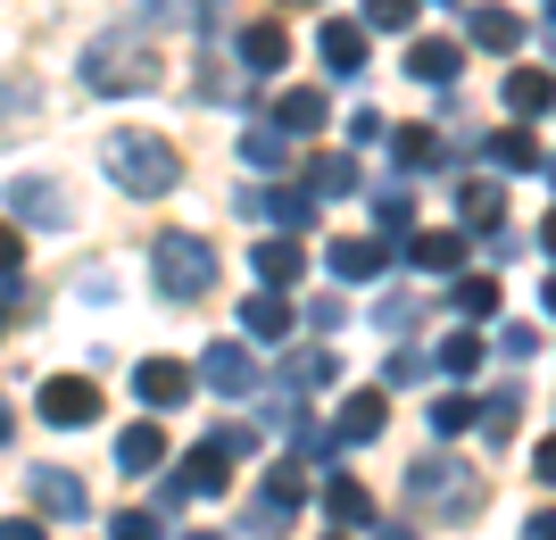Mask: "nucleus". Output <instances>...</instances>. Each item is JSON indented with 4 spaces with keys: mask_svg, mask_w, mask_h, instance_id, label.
Listing matches in <instances>:
<instances>
[{
    "mask_svg": "<svg viewBox=\"0 0 556 540\" xmlns=\"http://www.w3.org/2000/svg\"><path fill=\"white\" fill-rule=\"evenodd\" d=\"M100 166H109V184L134 191V200H166V191L184 184V159H175L166 134H116L109 150H100Z\"/></svg>",
    "mask_w": 556,
    "mask_h": 540,
    "instance_id": "obj_1",
    "label": "nucleus"
},
{
    "mask_svg": "<svg viewBox=\"0 0 556 540\" xmlns=\"http://www.w3.org/2000/svg\"><path fill=\"white\" fill-rule=\"evenodd\" d=\"M84 84L92 92H150L159 84V50L141 34H100V42H84Z\"/></svg>",
    "mask_w": 556,
    "mask_h": 540,
    "instance_id": "obj_2",
    "label": "nucleus"
},
{
    "mask_svg": "<svg viewBox=\"0 0 556 540\" xmlns=\"http://www.w3.org/2000/svg\"><path fill=\"white\" fill-rule=\"evenodd\" d=\"M150 266H159V291H166V300H200V291L216 282V250L200 234H159Z\"/></svg>",
    "mask_w": 556,
    "mask_h": 540,
    "instance_id": "obj_3",
    "label": "nucleus"
},
{
    "mask_svg": "<svg viewBox=\"0 0 556 540\" xmlns=\"http://www.w3.org/2000/svg\"><path fill=\"white\" fill-rule=\"evenodd\" d=\"M9 209H17V225H67V184L17 175V184H9Z\"/></svg>",
    "mask_w": 556,
    "mask_h": 540,
    "instance_id": "obj_4",
    "label": "nucleus"
},
{
    "mask_svg": "<svg viewBox=\"0 0 556 540\" xmlns=\"http://www.w3.org/2000/svg\"><path fill=\"white\" fill-rule=\"evenodd\" d=\"M134 400H141V407L191 400V366H184V357H141V366H134Z\"/></svg>",
    "mask_w": 556,
    "mask_h": 540,
    "instance_id": "obj_5",
    "label": "nucleus"
},
{
    "mask_svg": "<svg viewBox=\"0 0 556 540\" xmlns=\"http://www.w3.org/2000/svg\"><path fill=\"white\" fill-rule=\"evenodd\" d=\"M200 382L225 391V400H241V391H257V357L241 350V341H216V350L200 357Z\"/></svg>",
    "mask_w": 556,
    "mask_h": 540,
    "instance_id": "obj_6",
    "label": "nucleus"
},
{
    "mask_svg": "<svg viewBox=\"0 0 556 540\" xmlns=\"http://www.w3.org/2000/svg\"><path fill=\"white\" fill-rule=\"evenodd\" d=\"M42 416L75 432V424H92V416H100V391H92L84 375H50V382H42Z\"/></svg>",
    "mask_w": 556,
    "mask_h": 540,
    "instance_id": "obj_7",
    "label": "nucleus"
},
{
    "mask_svg": "<svg viewBox=\"0 0 556 540\" xmlns=\"http://www.w3.org/2000/svg\"><path fill=\"white\" fill-rule=\"evenodd\" d=\"M316 59H325L332 75H366V25L325 17V25H316Z\"/></svg>",
    "mask_w": 556,
    "mask_h": 540,
    "instance_id": "obj_8",
    "label": "nucleus"
},
{
    "mask_svg": "<svg viewBox=\"0 0 556 540\" xmlns=\"http://www.w3.org/2000/svg\"><path fill=\"white\" fill-rule=\"evenodd\" d=\"M241 216H250V225L266 216V225L291 241V234H307V216H316V209H307L300 191H241Z\"/></svg>",
    "mask_w": 556,
    "mask_h": 540,
    "instance_id": "obj_9",
    "label": "nucleus"
},
{
    "mask_svg": "<svg viewBox=\"0 0 556 540\" xmlns=\"http://www.w3.org/2000/svg\"><path fill=\"white\" fill-rule=\"evenodd\" d=\"M457 67H465L457 34H424V42H407V75H416V84H448Z\"/></svg>",
    "mask_w": 556,
    "mask_h": 540,
    "instance_id": "obj_10",
    "label": "nucleus"
},
{
    "mask_svg": "<svg viewBox=\"0 0 556 540\" xmlns=\"http://www.w3.org/2000/svg\"><path fill=\"white\" fill-rule=\"evenodd\" d=\"M250 266H257V291H291L307 259H300V241H257V259H250Z\"/></svg>",
    "mask_w": 556,
    "mask_h": 540,
    "instance_id": "obj_11",
    "label": "nucleus"
},
{
    "mask_svg": "<svg viewBox=\"0 0 556 540\" xmlns=\"http://www.w3.org/2000/svg\"><path fill=\"white\" fill-rule=\"evenodd\" d=\"M465 42L473 50H515L523 42V17H515V9H473V17H465Z\"/></svg>",
    "mask_w": 556,
    "mask_h": 540,
    "instance_id": "obj_12",
    "label": "nucleus"
},
{
    "mask_svg": "<svg viewBox=\"0 0 556 540\" xmlns=\"http://www.w3.org/2000/svg\"><path fill=\"white\" fill-rule=\"evenodd\" d=\"M241 166L282 175V166H291V134H282V125H250V134H241Z\"/></svg>",
    "mask_w": 556,
    "mask_h": 540,
    "instance_id": "obj_13",
    "label": "nucleus"
},
{
    "mask_svg": "<svg viewBox=\"0 0 556 540\" xmlns=\"http://www.w3.org/2000/svg\"><path fill=\"white\" fill-rule=\"evenodd\" d=\"M282 59H291V34H282V25H241V67L275 75Z\"/></svg>",
    "mask_w": 556,
    "mask_h": 540,
    "instance_id": "obj_14",
    "label": "nucleus"
},
{
    "mask_svg": "<svg viewBox=\"0 0 556 540\" xmlns=\"http://www.w3.org/2000/svg\"><path fill=\"white\" fill-rule=\"evenodd\" d=\"M407 266H416V275H448V266H465V234H416V241H407Z\"/></svg>",
    "mask_w": 556,
    "mask_h": 540,
    "instance_id": "obj_15",
    "label": "nucleus"
},
{
    "mask_svg": "<svg viewBox=\"0 0 556 540\" xmlns=\"http://www.w3.org/2000/svg\"><path fill=\"white\" fill-rule=\"evenodd\" d=\"M325 266H332V275H349V282H366V275H382V266H391V250H382V241H332Z\"/></svg>",
    "mask_w": 556,
    "mask_h": 540,
    "instance_id": "obj_16",
    "label": "nucleus"
},
{
    "mask_svg": "<svg viewBox=\"0 0 556 540\" xmlns=\"http://www.w3.org/2000/svg\"><path fill=\"white\" fill-rule=\"evenodd\" d=\"M325 117H332V109H325V92H307V84L275 100V125H282V134H325Z\"/></svg>",
    "mask_w": 556,
    "mask_h": 540,
    "instance_id": "obj_17",
    "label": "nucleus"
},
{
    "mask_svg": "<svg viewBox=\"0 0 556 540\" xmlns=\"http://www.w3.org/2000/svg\"><path fill=\"white\" fill-rule=\"evenodd\" d=\"M507 109H515V117H548V109H556V84L540 67H515L507 75Z\"/></svg>",
    "mask_w": 556,
    "mask_h": 540,
    "instance_id": "obj_18",
    "label": "nucleus"
},
{
    "mask_svg": "<svg viewBox=\"0 0 556 540\" xmlns=\"http://www.w3.org/2000/svg\"><path fill=\"white\" fill-rule=\"evenodd\" d=\"M391 159L407 166V175H424V166H448V150H441V134H424V125H399V134H391Z\"/></svg>",
    "mask_w": 556,
    "mask_h": 540,
    "instance_id": "obj_19",
    "label": "nucleus"
},
{
    "mask_svg": "<svg viewBox=\"0 0 556 540\" xmlns=\"http://www.w3.org/2000/svg\"><path fill=\"white\" fill-rule=\"evenodd\" d=\"M241 325H250L257 341H282V332H291V307H282V291H250V300H241Z\"/></svg>",
    "mask_w": 556,
    "mask_h": 540,
    "instance_id": "obj_20",
    "label": "nucleus"
},
{
    "mask_svg": "<svg viewBox=\"0 0 556 540\" xmlns=\"http://www.w3.org/2000/svg\"><path fill=\"white\" fill-rule=\"evenodd\" d=\"M159 457H166L159 424H134V432H116V466H125V474H150Z\"/></svg>",
    "mask_w": 556,
    "mask_h": 540,
    "instance_id": "obj_21",
    "label": "nucleus"
},
{
    "mask_svg": "<svg viewBox=\"0 0 556 540\" xmlns=\"http://www.w3.org/2000/svg\"><path fill=\"white\" fill-rule=\"evenodd\" d=\"M374 432H382V391H357L332 424V441H374Z\"/></svg>",
    "mask_w": 556,
    "mask_h": 540,
    "instance_id": "obj_22",
    "label": "nucleus"
},
{
    "mask_svg": "<svg viewBox=\"0 0 556 540\" xmlns=\"http://www.w3.org/2000/svg\"><path fill=\"white\" fill-rule=\"evenodd\" d=\"M374 225H382V241L407 250V241H416V200H407V191H382V200H374Z\"/></svg>",
    "mask_w": 556,
    "mask_h": 540,
    "instance_id": "obj_23",
    "label": "nucleus"
},
{
    "mask_svg": "<svg viewBox=\"0 0 556 540\" xmlns=\"http://www.w3.org/2000/svg\"><path fill=\"white\" fill-rule=\"evenodd\" d=\"M134 25H191L200 17V0H116Z\"/></svg>",
    "mask_w": 556,
    "mask_h": 540,
    "instance_id": "obj_24",
    "label": "nucleus"
},
{
    "mask_svg": "<svg viewBox=\"0 0 556 540\" xmlns=\"http://www.w3.org/2000/svg\"><path fill=\"white\" fill-rule=\"evenodd\" d=\"M325 507H332V516H341V524H366V516H374L366 482H349V474H332V482H325Z\"/></svg>",
    "mask_w": 556,
    "mask_h": 540,
    "instance_id": "obj_25",
    "label": "nucleus"
},
{
    "mask_svg": "<svg viewBox=\"0 0 556 540\" xmlns=\"http://www.w3.org/2000/svg\"><path fill=\"white\" fill-rule=\"evenodd\" d=\"M34 499H42L50 516H84V482H75V474H42V482H34Z\"/></svg>",
    "mask_w": 556,
    "mask_h": 540,
    "instance_id": "obj_26",
    "label": "nucleus"
},
{
    "mask_svg": "<svg viewBox=\"0 0 556 540\" xmlns=\"http://www.w3.org/2000/svg\"><path fill=\"white\" fill-rule=\"evenodd\" d=\"M457 216H465V225H482V234H498V184H465Z\"/></svg>",
    "mask_w": 556,
    "mask_h": 540,
    "instance_id": "obj_27",
    "label": "nucleus"
},
{
    "mask_svg": "<svg viewBox=\"0 0 556 540\" xmlns=\"http://www.w3.org/2000/svg\"><path fill=\"white\" fill-rule=\"evenodd\" d=\"M307 191H316V200H341V191H357V166L349 159H316L307 166Z\"/></svg>",
    "mask_w": 556,
    "mask_h": 540,
    "instance_id": "obj_28",
    "label": "nucleus"
},
{
    "mask_svg": "<svg viewBox=\"0 0 556 540\" xmlns=\"http://www.w3.org/2000/svg\"><path fill=\"white\" fill-rule=\"evenodd\" d=\"M432 357H441V366H448V375H473V366H482V341H473V332H448V341H441V350H432Z\"/></svg>",
    "mask_w": 556,
    "mask_h": 540,
    "instance_id": "obj_29",
    "label": "nucleus"
},
{
    "mask_svg": "<svg viewBox=\"0 0 556 540\" xmlns=\"http://www.w3.org/2000/svg\"><path fill=\"white\" fill-rule=\"evenodd\" d=\"M490 166H523V175H532V166H540L532 134H490Z\"/></svg>",
    "mask_w": 556,
    "mask_h": 540,
    "instance_id": "obj_30",
    "label": "nucleus"
},
{
    "mask_svg": "<svg viewBox=\"0 0 556 540\" xmlns=\"http://www.w3.org/2000/svg\"><path fill=\"white\" fill-rule=\"evenodd\" d=\"M291 382H341V357L332 350H300L291 357Z\"/></svg>",
    "mask_w": 556,
    "mask_h": 540,
    "instance_id": "obj_31",
    "label": "nucleus"
},
{
    "mask_svg": "<svg viewBox=\"0 0 556 540\" xmlns=\"http://www.w3.org/2000/svg\"><path fill=\"white\" fill-rule=\"evenodd\" d=\"M366 25H382V34H407V25H416V0H366Z\"/></svg>",
    "mask_w": 556,
    "mask_h": 540,
    "instance_id": "obj_32",
    "label": "nucleus"
},
{
    "mask_svg": "<svg viewBox=\"0 0 556 540\" xmlns=\"http://www.w3.org/2000/svg\"><path fill=\"white\" fill-rule=\"evenodd\" d=\"M473 407H482V400H465V391H448V400L432 407V432H465V424H473Z\"/></svg>",
    "mask_w": 556,
    "mask_h": 540,
    "instance_id": "obj_33",
    "label": "nucleus"
},
{
    "mask_svg": "<svg viewBox=\"0 0 556 540\" xmlns=\"http://www.w3.org/2000/svg\"><path fill=\"white\" fill-rule=\"evenodd\" d=\"M457 307H465V316H490V307H498V282H490V275L457 282Z\"/></svg>",
    "mask_w": 556,
    "mask_h": 540,
    "instance_id": "obj_34",
    "label": "nucleus"
},
{
    "mask_svg": "<svg viewBox=\"0 0 556 540\" xmlns=\"http://www.w3.org/2000/svg\"><path fill=\"white\" fill-rule=\"evenodd\" d=\"M416 316H424L416 300H382V307H374V325H382V332H416Z\"/></svg>",
    "mask_w": 556,
    "mask_h": 540,
    "instance_id": "obj_35",
    "label": "nucleus"
},
{
    "mask_svg": "<svg viewBox=\"0 0 556 540\" xmlns=\"http://www.w3.org/2000/svg\"><path fill=\"white\" fill-rule=\"evenodd\" d=\"M532 350H540L532 325H507V332H498V357H532Z\"/></svg>",
    "mask_w": 556,
    "mask_h": 540,
    "instance_id": "obj_36",
    "label": "nucleus"
},
{
    "mask_svg": "<svg viewBox=\"0 0 556 540\" xmlns=\"http://www.w3.org/2000/svg\"><path fill=\"white\" fill-rule=\"evenodd\" d=\"M482 424H490V432H507V424H515V391H490V400H482Z\"/></svg>",
    "mask_w": 556,
    "mask_h": 540,
    "instance_id": "obj_37",
    "label": "nucleus"
},
{
    "mask_svg": "<svg viewBox=\"0 0 556 540\" xmlns=\"http://www.w3.org/2000/svg\"><path fill=\"white\" fill-rule=\"evenodd\" d=\"M17 266H25V250H17V234H9V225H0V291H9V282H17Z\"/></svg>",
    "mask_w": 556,
    "mask_h": 540,
    "instance_id": "obj_38",
    "label": "nucleus"
},
{
    "mask_svg": "<svg viewBox=\"0 0 556 540\" xmlns=\"http://www.w3.org/2000/svg\"><path fill=\"white\" fill-rule=\"evenodd\" d=\"M416 375H424V357H416V350H399L391 366H382V382H416Z\"/></svg>",
    "mask_w": 556,
    "mask_h": 540,
    "instance_id": "obj_39",
    "label": "nucleus"
},
{
    "mask_svg": "<svg viewBox=\"0 0 556 540\" xmlns=\"http://www.w3.org/2000/svg\"><path fill=\"white\" fill-rule=\"evenodd\" d=\"M116 540H159V516H116Z\"/></svg>",
    "mask_w": 556,
    "mask_h": 540,
    "instance_id": "obj_40",
    "label": "nucleus"
},
{
    "mask_svg": "<svg viewBox=\"0 0 556 540\" xmlns=\"http://www.w3.org/2000/svg\"><path fill=\"white\" fill-rule=\"evenodd\" d=\"M523 540H556V507H548V516H532V524H523Z\"/></svg>",
    "mask_w": 556,
    "mask_h": 540,
    "instance_id": "obj_41",
    "label": "nucleus"
},
{
    "mask_svg": "<svg viewBox=\"0 0 556 540\" xmlns=\"http://www.w3.org/2000/svg\"><path fill=\"white\" fill-rule=\"evenodd\" d=\"M0 540H42V524H0Z\"/></svg>",
    "mask_w": 556,
    "mask_h": 540,
    "instance_id": "obj_42",
    "label": "nucleus"
},
{
    "mask_svg": "<svg viewBox=\"0 0 556 540\" xmlns=\"http://www.w3.org/2000/svg\"><path fill=\"white\" fill-rule=\"evenodd\" d=\"M540 482H556V441H548V449H540Z\"/></svg>",
    "mask_w": 556,
    "mask_h": 540,
    "instance_id": "obj_43",
    "label": "nucleus"
},
{
    "mask_svg": "<svg viewBox=\"0 0 556 540\" xmlns=\"http://www.w3.org/2000/svg\"><path fill=\"white\" fill-rule=\"evenodd\" d=\"M540 250H548V259H556V209H548V225H540Z\"/></svg>",
    "mask_w": 556,
    "mask_h": 540,
    "instance_id": "obj_44",
    "label": "nucleus"
},
{
    "mask_svg": "<svg viewBox=\"0 0 556 540\" xmlns=\"http://www.w3.org/2000/svg\"><path fill=\"white\" fill-rule=\"evenodd\" d=\"M540 307H548V316H556V275H548V291H540Z\"/></svg>",
    "mask_w": 556,
    "mask_h": 540,
    "instance_id": "obj_45",
    "label": "nucleus"
},
{
    "mask_svg": "<svg viewBox=\"0 0 556 540\" xmlns=\"http://www.w3.org/2000/svg\"><path fill=\"white\" fill-rule=\"evenodd\" d=\"M548 184H556V159H548Z\"/></svg>",
    "mask_w": 556,
    "mask_h": 540,
    "instance_id": "obj_46",
    "label": "nucleus"
},
{
    "mask_svg": "<svg viewBox=\"0 0 556 540\" xmlns=\"http://www.w3.org/2000/svg\"><path fill=\"white\" fill-rule=\"evenodd\" d=\"M191 540H216V532H191Z\"/></svg>",
    "mask_w": 556,
    "mask_h": 540,
    "instance_id": "obj_47",
    "label": "nucleus"
},
{
    "mask_svg": "<svg viewBox=\"0 0 556 540\" xmlns=\"http://www.w3.org/2000/svg\"><path fill=\"white\" fill-rule=\"evenodd\" d=\"M548 25H556V0H548Z\"/></svg>",
    "mask_w": 556,
    "mask_h": 540,
    "instance_id": "obj_48",
    "label": "nucleus"
},
{
    "mask_svg": "<svg viewBox=\"0 0 556 540\" xmlns=\"http://www.w3.org/2000/svg\"><path fill=\"white\" fill-rule=\"evenodd\" d=\"M291 9H307V0H291Z\"/></svg>",
    "mask_w": 556,
    "mask_h": 540,
    "instance_id": "obj_49",
    "label": "nucleus"
}]
</instances>
